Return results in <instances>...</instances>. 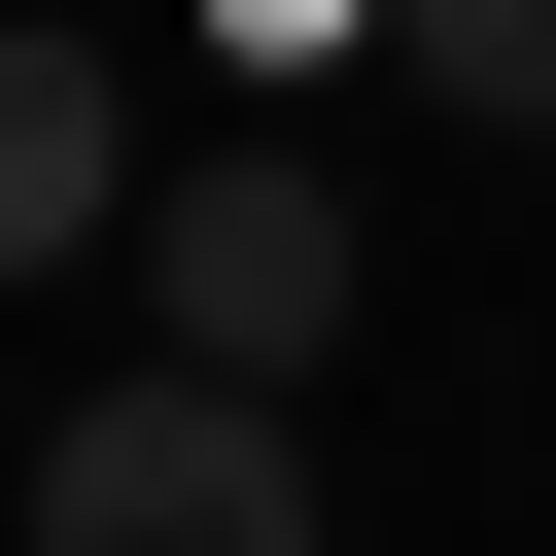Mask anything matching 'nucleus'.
Listing matches in <instances>:
<instances>
[{
    "mask_svg": "<svg viewBox=\"0 0 556 556\" xmlns=\"http://www.w3.org/2000/svg\"><path fill=\"white\" fill-rule=\"evenodd\" d=\"M35 556H313V452H278V382H208V348L70 382V417H35Z\"/></svg>",
    "mask_w": 556,
    "mask_h": 556,
    "instance_id": "f257e3e1",
    "label": "nucleus"
},
{
    "mask_svg": "<svg viewBox=\"0 0 556 556\" xmlns=\"http://www.w3.org/2000/svg\"><path fill=\"white\" fill-rule=\"evenodd\" d=\"M139 313H174L208 382H313V348L382 313V278H348V174H313V139H243V174H174V208H139Z\"/></svg>",
    "mask_w": 556,
    "mask_h": 556,
    "instance_id": "f03ea898",
    "label": "nucleus"
},
{
    "mask_svg": "<svg viewBox=\"0 0 556 556\" xmlns=\"http://www.w3.org/2000/svg\"><path fill=\"white\" fill-rule=\"evenodd\" d=\"M70 243H139V139H104V35L0 0V278H70Z\"/></svg>",
    "mask_w": 556,
    "mask_h": 556,
    "instance_id": "7ed1b4c3",
    "label": "nucleus"
},
{
    "mask_svg": "<svg viewBox=\"0 0 556 556\" xmlns=\"http://www.w3.org/2000/svg\"><path fill=\"white\" fill-rule=\"evenodd\" d=\"M382 70H417V104H486V139H556V0H382Z\"/></svg>",
    "mask_w": 556,
    "mask_h": 556,
    "instance_id": "20e7f679",
    "label": "nucleus"
},
{
    "mask_svg": "<svg viewBox=\"0 0 556 556\" xmlns=\"http://www.w3.org/2000/svg\"><path fill=\"white\" fill-rule=\"evenodd\" d=\"M208 35H243V70H348V35H382V0H208Z\"/></svg>",
    "mask_w": 556,
    "mask_h": 556,
    "instance_id": "39448f33",
    "label": "nucleus"
}]
</instances>
